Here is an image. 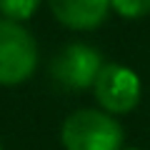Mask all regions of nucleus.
<instances>
[{"instance_id": "f03ea898", "label": "nucleus", "mask_w": 150, "mask_h": 150, "mask_svg": "<svg viewBox=\"0 0 150 150\" xmlns=\"http://www.w3.org/2000/svg\"><path fill=\"white\" fill-rule=\"evenodd\" d=\"M35 38L15 20L0 18V85H18L35 73Z\"/></svg>"}, {"instance_id": "423d86ee", "label": "nucleus", "mask_w": 150, "mask_h": 150, "mask_svg": "<svg viewBox=\"0 0 150 150\" xmlns=\"http://www.w3.org/2000/svg\"><path fill=\"white\" fill-rule=\"evenodd\" d=\"M38 5H40V0H0V13L8 20L23 23V20L35 15Z\"/></svg>"}, {"instance_id": "6e6552de", "label": "nucleus", "mask_w": 150, "mask_h": 150, "mask_svg": "<svg viewBox=\"0 0 150 150\" xmlns=\"http://www.w3.org/2000/svg\"><path fill=\"white\" fill-rule=\"evenodd\" d=\"M0 150H3V148H0Z\"/></svg>"}, {"instance_id": "20e7f679", "label": "nucleus", "mask_w": 150, "mask_h": 150, "mask_svg": "<svg viewBox=\"0 0 150 150\" xmlns=\"http://www.w3.org/2000/svg\"><path fill=\"white\" fill-rule=\"evenodd\" d=\"M93 93L105 112L123 115L140 103V78L120 63H105L93 83Z\"/></svg>"}, {"instance_id": "39448f33", "label": "nucleus", "mask_w": 150, "mask_h": 150, "mask_svg": "<svg viewBox=\"0 0 150 150\" xmlns=\"http://www.w3.org/2000/svg\"><path fill=\"white\" fill-rule=\"evenodd\" d=\"M50 13L70 30H93L108 18L110 0H48Z\"/></svg>"}, {"instance_id": "0eeeda50", "label": "nucleus", "mask_w": 150, "mask_h": 150, "mask_svg": "<svg viewBox=\"0 0 150 150\" xmlns=\"http://www.w3.org/2000/svg\"><path fill=\"white\" fill-rule=\"evenodd\" d=\"M110 8L123 18H145L150 13V0H110Z\"/></svg>"}, {"instance_id": "f257e3e1", "label": "nucleus", "mask_w": 150, "mask_h": 150, "mask_svg": "<svg viewBox=\"0 0 150 150\" xmlns=\"http://www.w3.org/2000/svg\"><path fill=\"white\" fill-rule=\"evenodd\" d=\"M60 138L65 150H120L123 128L110 112L85 108L65 118Z\"/></svg>"}, {"instance_id": "7ed1b4c3", "label": "nucleus", "mask_w": 150, "mask_h": 150, "mask_svg": "<svg viewBox=\"0 0 150 150\" xmlns=\"http://www.w3.org/2000/svg\"><path fill=\"white\" fill-rule=\"evenodd\" d=\"M103 65V55L88 43H68L50 60V78L63 90H85L95 83Z\"/></svg>"}]
</instances>
